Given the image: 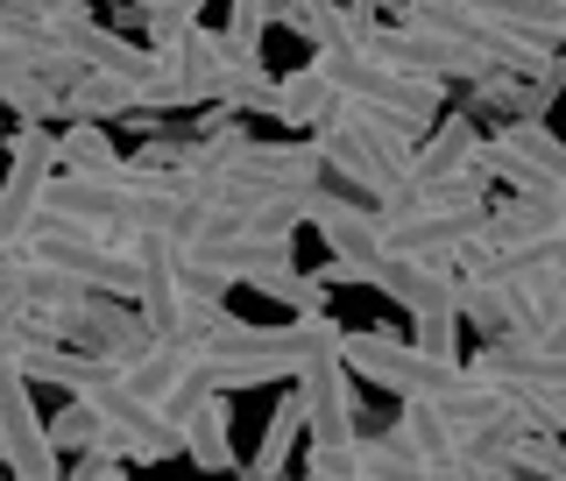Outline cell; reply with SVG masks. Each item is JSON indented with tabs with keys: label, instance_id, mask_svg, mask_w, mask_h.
Segmentation results:
<instances>
[{
	"label": "cell",
	"instance_id": "6da1fadb",
	"mask_svg": "<svg viewBox=\"0 0 566 481\" xmlns=\"http://www.w3.org/2000/svg\"><path fill=\"white\" fill-rule=\"evenodd\" d=\"M340 354H347L354 383H376V389H389L397 404H403V397L439 404L460 376H468L460 362H439V354H424L418 341H389V333H340Z\"/></svg>",
	"mask_w": 566,
	"mask_h": 481
},
{
	"label": "cell",
	"instance_id": "7a4b0ae2",
	"mask_svg": "<svg viewBox=\"0 0 566 481\" xmlns=\"http://www.w3.org/2000/svg\"><path fill=\"white\" fill-rule=\"evenodd\" d=\"M50 177H57V128L50 121H22L8 142V164H0V241L8 248L29 241Z\"/></svg>",
	"mask_w": 566,
	"mask_h": 481
},
{
	"label": "cell",
	"instance_id": "3957f363",
	"mask_svg": "<svg viewBox=\"0 0 566 481\" xmlns=\"http://www.w3.org/2000/svg\"><path fill=\"white\" fill-rule=\"evenodd\" d=\"M439 185H482L489 191V135L468 114H439L432 128L411 142L403 164V191H439Z\"/></svg>",
	"mask_w": 566,
	"mask_h": 481
},
{
	"label": "cell",
	"instance_id": "277c9868",
	"mask_svg": "<svg viewBox=\"0 0 566 481\" xmlns=\"http://www.w3.org/2000/svg\"><path fill=\"white\" fill-rule=\"evenodd\" d=\"M312 149H318V164H326V177H340V191H354V199H368V206L403 199V164H397V156H382L376 142L340 114V106L312 128Z\"/></svg>",
	"mask_w": 566,
	"mask_h": 481
},
{
	"label": "cell",
	"instance_id": "5b68a950",
	"mask_svg": "<svg viewBox=\"0 0 566 481\" xmlns=\"http://www.w3.org/2000/svg\"><path fill=\"white\" fill-rule=\"evenodd\" d=\"M29 376L14 354H0V468L22 474V481H50L64 474V453L50 447V425L35 418V397H29Z\"/></svg>",
	"mask_w": 566,
	"mask_h": 481
},
{
	"label": "cell",
	"instance_id": "8992f818",
	"mask_svg": "<svg viewBox=\"0 0 566 481\" xmlns=\"http://www.w3.org/2000/svg\"><path fill=\"white\" fill-rule=\"evenodd\" d=\"M489 177H510V191H559L566 199V142L545 121H503L489 135Z\"/></svg>",
	"mask_w": 566,
	"mask_h": 481
},
{
	"label": "cell",
	"instance_id": "52a82bcc",
	"mask_svg": "<svg viewBox=\"0 0 566 481\" xmlns=\"http://www.w3.org/2000/svg\"><path fill=\"white\" fill-rule=\"evenodd\" d=\"M64 341L85 347V354H106V362H128V354H142V347L156 341V326L142 318V305H128V297L93 291L85 305L64 312Z\"/></svg>",
	"mask_w": 566,
	"mask_h": 481
},
{
	"label": "cell",
	"instance_id": "ba28073f",
	"mask_svg": "<svg viewBox=\"0 0 566 481\" xmlns=\"http://www.w3.org/2000/svg\"><path fill=\"white\" fill-rule=\"evenodd\" d=\"M177 447H185V460H199V468H220V474H234L241 460H234V397H206L199 411H191L185 425H177Z\"/></svg>",
	"mask_w": 566,
	"mask_h": 481
},
{
	"label": "cell",
	"instance_id": "9c48e42d",
	"mask_svg": "<svg viewBox=\"0 0 566 481\" xmlns=\"http://www.w3.org/2000/svg\"><path fill=\"white\" fill-rule=\"evenodd\" d=\"M333 106H340V93H333V79L318 64H297L270 85V121H283V128H318Z\"/></svg>",
	"mask_w": 566,
	"mask_h": 481
},
{
	"label": "cell",
	"instance_id": "30bf717a",
	"mask_svg": "<svg viewBox=\"0 0 566 481\" xmlns=\"http://www.w3.org/2000/svg\"><path fill=\"white\" fill-rule=\"evenodd\" d=\"M241 283H248V291H262V297H276L283 312H326V291H333V276H326V270H318V276H305L291 255L248 262V270H241Z\"/></svg>",
	"mask_w": 566,
	"mask_h": 481
},
{
	"label": "cell",
	"instance_id": "8fae6325",
	"mask_svg": "<svg viewBox=\"0 0 566 481\" xmlns=\"http://www.w3.org/2000/svg\"><path fill=\"white\" fill-rule=\"evenodd\" d=\"M135 114V79L120 71H78L57 100V121H128Z\"/></svg>",
	"mask_w": 566,
	"mask_h": 481
},
{
	"label": "cell",
	"instance_id": "7c38bea8",
	"mask_svg": "<svg viewBox=\"0 0 566 481\" xmlns=\"http://www.w3.org/2000/svg\"><path fill=\"white\" fill-rule=\"evenodd\" d=\"M57 43L78 57L85 71H120V79H135V71H149L156 50H142L128 43V35H114V29H99V22H78V29H57Z\"/></svg>",
	"mask_w": 566,
	"mask_h": 481
},
{
	"label": "cell",
	"instance_id": "4fadbf2b",
	"mask_svg": "<svg viewBox=\"0 0 566 481\" xmlns=\"http://www.w3.org/2000/svg\"><path fill=\"white\" fill-rule=\"evenodd\" d=\"M297 439H305V397H297V383H291V389H283V404H276V411H270V425H262V453L248 460V474L276 481L283 468H291Z\"/></svg>",
	"mask_w": 566,
	"mask_h": 481
},
{
	"label": "cell",
	"instance_id": "5bb4252c",
	"mask_svg": "<svg viewBox=\"0 0 566 481\" xmlns=\"http://www.w3.org/2000/svg\"><path fill=\"white\" fill-rule=\"evenodd\" d=\"M128 156L114 149V135H106V121H64L57 128V170H85V177H99V170H120Z\"/></svg>",
	"mask_w": 566,
	"mask_h": 481
},
{
	"label": "cell",
	"instance_id": "9a60e30c",
	"mask_svg": "<svg viewBox=\"0 0 566 481\" xmlns=\"http://www.w3.org/2000/svg\"><path fill=\"white\" fill-rule=\"evenodd\" d=\"M354 474H424V460L389 425V432H354Z\"/></svg>",
	"mask_w": 566,
	"mask_h": 481
},
{
	"label": "cell",
	"instance_id": "2e32d148",
	"mask_svg": "<svg viewBox=\"0 0 566 481\" xmlns=\"http://www.w3.org/2000/svg\"><path fill=\"white\" fill-rule=\"evenodd\" d=\"M468 8H482L489 22H510V29L538 35V43H559V8L566 0H468Z\"/></svg>",
	"mask_w": 566,
	"mask_h": 481
},
{
	"label": "cell",
	"instance_id": "e0dca14e",
	"mask_svg": "<svg viewBox=\"0 0 566 481\" xmlns=\"http://www.w3.org/2000/svg\"><path fill=\"white\" fill-rule=\"evenodd\" d=\"M411 341L424 354H439V362H460V305L453 297H439V305L411 312Z\"/></svg>",
	"mask_w": 566,
	"mask_h": 481
},
{
	"label": "cell",
	"instance_id": "ac0fdd59",
	"mask_svg": "<svg viewBox=\"0 0 566 481\" xmlns=\"http://www.w3.org/2000/svg\"><path fill=\"white\" fill-rule=\"evenodd\" d=\"M270 29H276L270 0H234V8H227V50H234V57H262V35Z\"/></svg>",
	"mask_w": 566,
	"mask_h": 481
},
{
	"label": "cell",
	"instance_id": "d6986e66",
	"mask_svg": "<svg viewBox=\"0 0 566 481\" xmlns=\"http://www.w3.org/2000/svg\"><path fill=\"white\" fill-rule=\"evenodd\" d=\"M93 439H106V432H99V418H93V404H78V397H71L64 411L50 418V447H57V453H85Z\"/></svg>",
	"mask_w": 566,
	"mask_h": 481
},
{
	"label": "cell",
	"instance_id": "ffe728a7",
	"mask_svg": "<svg viewBox=\"0 0 566 481\" xmlns=\"http://www.w3.org/2000/svg\"><path fill=\"white\" fill-rule=\"evenodd\" d=\"M305 474H354V439H312V453H305Z\"/></svg>",
	"mask_w": 566,
	"mask_h": 481
},
{
	"label": "cell",
	"instance_id": "44dd1931",
	"mask_svg": "<svg viewBox=\"0 0 566 481\" xmlns=\"http://www.w3.org/2000/svg\"><path fill=\"white\" fill-rule=\"evenodd\" d=\"M128 468H135V460L120 453L114 439H93V447H85L78 460H71V474H93V481H99V474H128Z\"/></svg>",
	"mask_w": 566,
	"mask_h": 481
},
{
	"label": "cell",
	"instance_id": "7402d4cb",
	"mask_svg": "<svg viewBox=\"0 0 566 481\" xmlns=\"http://www.w3.org/2000/svg\"><path fill=\"white\" fill-rule=\"evenodd\" d=\"M177 156H185V142H142L135 164H149V170H177Z\"/></svg>",
	"mask_w": 566,
	"mask_h": 481
},
{
	"label": "cell",
	"instance_id": "603a6c76",
	"mask_svg": "<svg viewBox=\"0 0 566 481\" xmlns=\"http://www.w3.org/2000/svg\"><path fill=\"white\" fill-rule=\"evenodd\" d=\"M559 50H566V8H559Z\"/></svg>",
	"mask_w": 566,
	"mask_h": 481
},
{
	"label": "cell",
	"instance_id": "cb8c5ba5",
	"mask_svg": "<svg viewBox=\"0 0 566 481\" xmlns=\"http://www.w3.org/2000/svg\"><path fill=\"white\" fill-rule=\"evenodd\" d=\"M376 8H403V0H376Z\"/></svg>",
	"mask_w": 566,
	"mask_h": 481
},
{
	"label": "cell",
	"instance_id": "d4e9b609",
	"mask_svg": "<svg viewBox=\"0 0 566 481\" xmlns=\"http://www.w3.org/2000/svg\"><path fill=\"white\" fill-rule=\"evenodd\" d=\"M0 474H8V468H0Z\"/></svg>",
	"mask_w": 566,
	"mask_h": 481
}]
</instances>
